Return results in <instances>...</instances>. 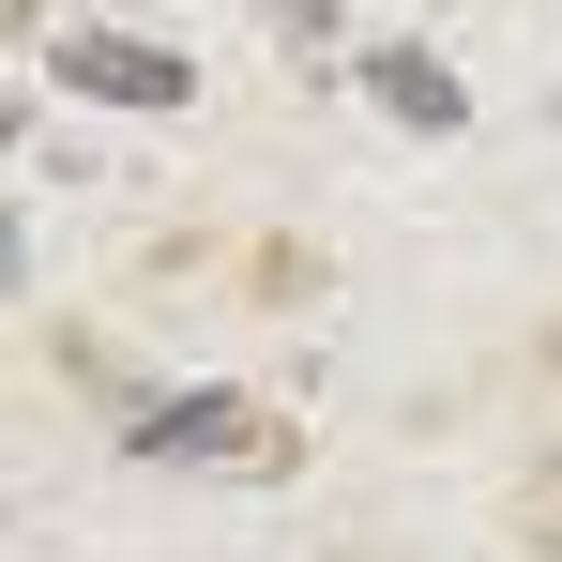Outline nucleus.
Listing matches in <instances>:
<instances>
[{"label": "nucleus", "mask_w": 562, "mask_h": 562, "mask_svg": "<svg viewBox=\"0 0 562 562\" xmlns=\"http://www.w3.org/2000/svg\"><path fill=\"white\" fill-rule=\"evenodd\" d=\"M366 92L395 106L411 137H457V122H471V92H457V77H441V61H426V46H380V61H366Z\"/></svg>", "instance_id": "obj_3"}, {"label": "nucleus", "mask_w": 562, "mask_h": 562, "mask_svg": "<svg viewBox=\"0 0 562 562\" xmlns=\"http://www.w3.org/2000/svg\"><path fill=\"white\" fill-rule=\"evenodd\" d=\"M61 77H77L92 106H183V92H198V61L137 46V31H77V46H61Z\"/></svg>", "instance_id": "obj_2"}, {"label": "nucleus", "mask_w": 562, "mask_h": 562, "mask_svg": "<svg viewBox=\"0 0 562 562\" xmlns=\"http://www.w3.org/2000/svg\"><path fill=\"white\" fill-rule=\"evenodd\" d=\"M137 457L153 471H289V426L259 395H153L137 411Z\"/></svg>", "instance_id": "obj_1"}]
</instances>
